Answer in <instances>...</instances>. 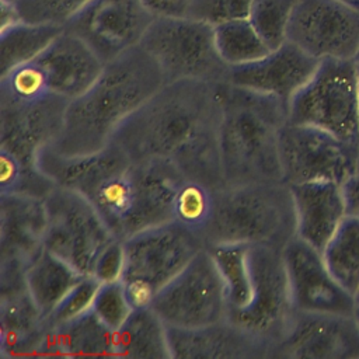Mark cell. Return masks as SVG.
<instances>
[{
  "label": "cell",
  "mask_w": 359,
  "mask_h": 359,
  "mask_svg": "<svg viewBox=\"0 0 359 359\" xmlns=\"http://www.w3.org/2000/svg\"><path fill=\"white\" fill-rule=\"evenodd\" d=\"M220 121V157L227 185L276 182L282 180L279 132L289 121V104L278 97L217 84Z\"/></svg>",
  "instance_id": "4"
},
{
  "label": "cell",
  "mask_w": 359,
  "mask_h": 359,
  "mask_svg": "<svg viewBox=\"0 0 359 359\" xmlns=\"http://www.w3.org/2000/svg\"><path fill=\"white\" fill-rule=\"evenodd\" d=\"M163 84L154 59L140 43L130 48L107 62L93 86L69 102L63 128L49 147L67 157L105 149L121 123Z\"/></svg>",
  "instance_id": "3"
},
{
  "label": "cell",
  "mask_w": 359,
  "mask_h": 359,
  "mask_svg": "<svg viewBox=\"0 0 359 359\" xmlns=\"http://www.w3.org/2000/svg\"><path fill=\"white\" fill-rule=\"evenodd\" d=\"M43 248L81 275H93L100 254L115 240L94 205L83 194L60 185L43 198Z\"/></svg>",
  "instance_id": "9"
},
{
  "label": "cell",
  "mask_w": 359,
  "mask_h": 359,
  "mask_svg": "<svg viewBox=\"0 0 359 359\" xmlns=\"http://www.w3.org/2000/svg\"><path fill=\"white\" fill-rule=\"evenodd\" d=\"M125 264V252H123V241L115 238L109 243L104 251L100 254L93 276L100 283L121 280Z\"/></svg>",
  "instance_id": "36"
},
{
  "label": "cell",
  "mask_w": 359,
  "mask_h": 359,
  "mask_svg": "<svg viewBox=\"0 0 359 359\" xmlns=\"http://www.w3.org/2000/svg\"><path fill=\"white\" fill-rule=\"evenodd\" d=\"M48 325L28 289L0 296V356H41Z\"/></svg>",
  "instance_id": "23"
},
{
  "label": "cell",
  "mask_w": 359,
  "mask_h": 359,
  "mask_svg": "<svg viewBox=\"0 0 359 359\" xmlns=\"http://www.w3.org/2000/svg\"><path fill=\"white\" fill-rule=\"evenodd\" d=\"M342 191L346 203V213L359 217V157L353 171L344 181Z\"/></svg>",
  "instance_id": "38"
},
{
  "label": "cell",
  "mask_w": 359,
  "mask_h": 359,
  "mask_svg": "<svg viewBox=\"0 0 359 359\" xmlns=\"http://www.w3.org/2000/svg\"><path fill=\"white\" fill-rule=\"evenodd\" d=\"M34 60L42 69L48 88L69 101L84 94L105 65L84 41L65 28Z\"/></svg>",
  "instance_id": "21"
},
{
  "label": "cell",
  "mask_w": 359,
  "mask_h": 359,
  "mask_svg": "<svg viewBox=\"0 0 359 359\" xmlns=\"http://www.w3.org/2000/svg\"><path fill=\"white\" fill-rule=\"evenodd\" d=\"M84 276L66 261L42 248L27 269L25 283L34 303L46 318Z\"/></svg>",
  "instance_id": "26"
},
{
  "label": "cell",
  "mask_w": 359,
  "mask_h": 359,
  "mask_svg": "<svg viewBox=\"0 0 359 359\" xmlns=\"http://www.w3.org/2000/svg\"><path fill=\"white\" fill-rule=\"evenodd\" d=\"M201 237L206 247L247 244L283 251L296 237L290 187L283 181L250 182L212 191Z\"/></svg>",
  "instance_id": "5"
},
{
  "label": "cell",
  "mask_w": 359,
  "mask_h": 359,
  "mask_svg": "<svg viewBox=\"0 0 359 359\" xmlns=\"http://www.w3.org/2000/svg\"><path fill=\"white\" fill-rule=\"evenodd\" d=\"M63 31L55 24L17 21L0 29V76L38 57Z\"/></svg>",
  "instance_id": "27"
},
{
  "label": "cell",
  "mask_w": 359,
  "mask_h": 359,
  "mask_svg": "<svg viewBox=\"0 0 359 359\" xmlns=\"http://www.w3.org/2000/svg\"><path fill=\"white\" fill-rule=\"evenodd\" d=\"M273 358H359V324L353 316L294 310Z\"/></svg>",
  "instance_id": "18"
},
{
  "label": "cell",
  "mask_w": 359,
  "mask_h": 359,
  "mask_svg": "<svg viewBox=\"0 0 359 359\" xmlns=\"http://www.w3.org/2000/svg\"><path fill=\"white\" fill-rule=\"evenodd\" d=\"M359 157V142L344 140L321 128L285 122L279 132V163L287 185L309 181H344Z\"/></svg>",
  "instance_id": "12"
},
{
  "label": "cell",
  "mask_w": 359,
  "mask_h": 359,
  "mask_svg": "<svg viewBox=\"0 0 359 359\" xmlns=\"http://www.w3.org/2000/svg\"><path fill=\"white\" fill-rule=\"evenodd\" d=\"M215 34L219 53L230 67L255 62L272 50L248 18L217 24Z\"/></svg>",
  "instance_id": "29"
},
{
  "label": "cell",
  "mask_w": 359,
  "mask_h": 359,
  "mask_svg": "<svg viewBox=\"0 0 359 359\" xmlns=\"http://www.w3.org/2000/svg\"><path fill=\"white\" fill-rule=\"evenodd\" d=\"M43 199L0 194V296L27 287L29 264L43 248Z\"/></svg>",
  "instance_id": "15"
},
{
  "label": "cell",
  "mask_w": 359,
  "mask_h": 359,
  "mask_svg": "<svg viewBox=\"0 0 359 359\" xmlns=\"http://www.w3.org/2000/svg\"><path fill=\"white\" fill-rule=\"evenodd\" d=\"M150 307L172 328L202 327L227 317L226 283L208 247L154 296Z\"/></svg>",
  "instance_id": "10"
},
{
  "label": "cell",
  "mask_w": 359,
  "mask_h": 359,
  "mask_svg": "<svg viewBox=\"0 0 359 359\" xmlns=\"http://www.w3.org/2000/svg\"><path fill=\"white\" fill-rule=\"evenodd\" d=\"M69 102L55 93L28 98L0 93V157L39 167L38 154L59 136Z\"/></svg>",
  "instance_id": "13"
},
{
  "label": "cell",
  "mask_w": 359,
  "mask_h": 359,
  "mask_svg": "<svg viewBox=\"0 0 359 359\" xmlns=\"http://www.w3.org/2000/svg\"><path fill=\"white\" fill-rule=\"evenodd\" d=\"M353 62H355V63H358V65H359V50H358V53H356V56H355V57H353Z\"/></svg>",
  "instance_id": "42"
},
{
  "label": "cell",
  "mask_w": 359,
  "mask_h": 359,
  "mask_svg": "<svg viewBox=\"0 0 359 359\" xmlns=\"http://www.w3.org/2000/svg\"><path fill=\"white\" fill-rule=\"evenodd\" d=\"M154 17H188L192 0H140Z\"/></svg>",
  "instance_id": "37"
},
{
  "label": "cell",
  "mask_w": 359,
  "mask_h": 359,
  "mask_svg": "<svg viewBox=\"0 0 359 359\" xmlns=\"http://www.w3.org/2000/svg\"><path fill=\"white\" fill-rule=\"evenodd\" d=\"M286 39L318 60H353L359 50V10L341 0H297Z\"/></svg>",
  "instance_id": "14"
},
{
  "label": "cell",
  "mask_w": 359,
  "mask_h": 359,
  "mask_svg": "<svg viewBox=\"0 0 359 359\" xmlns=\"http://www.w3.org/2000/svg\"><path fill=\"white\" fill-rule=\"evenodd\" d=\"M171 359H271V348L229 317L195 328L167 327Z\"/></svg>",
  "instance_id": "20"
},
{
  "label": "cell",
  "mask_w": 359,
  "mask_h": 359,
  "mask_svg": "<svg viewBox=\"0 0 359 359\" xmlns=\"http://www.w3.org/2000/svg\"><path fill=\"white\" fill-rule=\"evenodd\" d=\"M356 66H358V81H359V65L356 63Z\"/></svg>",
  "instance_id": "43"
},
{
  "label": "cell",
  "mask_w": 359,
  "mask_h": 359,
  "mask_svg": "<svg viewBox=\"0 0 359 359\" xmlns=\"http://www.w3.org/2000/svg\"><path fill=\"white\" fill-rule=\"evenodd\" d=\"M335 279L351 293L359 287V217L346 215L323 250Z\"/></svg>",
  "instance_id": "28"
},
{
  "label": "cell",
  "mask_w": 359,
  "mask_h": 359,
  "mask_svg": "<svg viewBox=\"0 0 359 359\" xmlns=\"http://www.w3.org/2000/svg\"><path fill=\"white\" fill-rule=\"evenodd\" d=\"M341 1H344V3H346V4L359 10V0H341Z\"/></svg>",
  "instance_id": "41"
},
{
  "label": "cell",
  "mask_w": 359,
  "mask_h": 359,
  "mask_svg": "<svg viewBox=\"0 0 359 359\" xmlns=\"http://www.w3.org/2000/svg\"><path fill=\"white\" fill-rule=\"evenodd\" d=\"M114 358L171 359L167 325L150 307H135L114 330Z\"/></svg>",
  "instance_id": "25"
},
{
  "label": "cell",
  "mask_w": 359,
  "mask_h": 359,
  "mask_svg": "<svg viewBox=\"0 0 359 359\" xmlns=\"http://www.w3.org/2000/svg\"><path fill=\"white\" fill-rule=\"evenodd\" d=\"M90 1L91 0H18L14 4L22 21L65 27V24Z\"/></svg>",
  "instance_id": "32"
},
{
  "label": "cell",
  "mask_w": 359,
  "mask_h": 359,
  "mask_svg": "<svg viewBox=\"0 0 359 359\" xmlns=\"http://www.w3.org/2000/svg\"><path fill=\"white\" fill-rule=\"evenodd\" d=\"M353 317L359 324V287L353 294Z\"/></svg>",
  "instance_id": "40"
},
{
  "label": "cell",
  "mask_w": 359,
  "mask_h": 359,
  "mask_svg": "<svg viewBox=\"0 0 359 359\" xmlns=\"http://www.w3.org/2000/svg\"><path fill=\"white\" fill-rule=\"evenodd\" d=\"M38 165L56 185L83 194L121 241L174 220L187 182L170 165L132 160L112 142L80 157L62 156L48 146L39 151Z\"/></svg>",
  "instance_id": "2"
},
{
  "label": "cell",
  "mask_w": 359,
  "mask_h": 359,
  "mask_svg": "<svg viewBox=\"0 0 359 359\" xmlns=\"http://www.w3.org/2000/svg\"><path fill=\"white\" fill-rule=\"evenodd\" d=\"M254 0H192L188 17L212 25L248 18Z\"/></svg>",
  "instance_id": "35"
},
{
  "label": "cell",
  "mask_w": 359,
  "mask_h": 359,
  "mask_svg": "<svg viewBox=\"0 0 359 359\" xmlns=\"http://www.w3.org/2000/svg\"><path fill=\"white\" fill-rule=\"evenodd\" d=\"M140 46L158 65L165 83H227L230 66L219 53L215 25L206 21L192 17H154Z\"/></svg>",
  "instance_id": "7"
},
{
  "label": "cell",
  "mask_w": 359,
  "mask_h": 359,
  "mask_svg": "<svg viewBox=\"0 0 359 359\" xmlns=\"http://www.w3.org/2000/svg\"><path fill=\"white\" fill-rule=\"evenodd\" d=\"M8 1H11V3H15V1H18V0H8Z\"/></svg>",
  "instance_id": "44"
},
{
  "label": "cell",
  "mask_w": 359,
  "mask_h": 359,
  "mask_svg": "<svg viewBox=\"0 0 359 359\" xmlns=\"http://www.w3.org/2000/svg\"><path fill=\"white\" fill-rule=\"evenodd\" d=\"M91 309L112 331L116 330L133 310L122 280L100 283Z\"/></svg>",
  "instance_id": "33"
},
{
  "label": "cell",
  "mask_w": 359,
  "mask_h": 359,
  "mask_svg": "<svg viewBox=\"0 0 359 359\" xmlns=\"http://www.w3.org/2000/svg\"><path fill=\"white\" fill-rule=\"evenodd\" d=\"M112 346L114 331L90 309L62 325L48 327L41 356H112Z\"/></svg>",
  "instance_id": "24"
},
{
  "label": "cell",
  "mask_w": 359,
  "mask_h": 359,
  "mask_svg": "<svg viewBox=\"0 0 359 359\" xmlns=\"http://www.w3.org/2000/svg\"><path fill=\"white\" fill-rule=\"evenodd\" d=\"M289 121L359 142V81L353 60L324 59L289 104Z\"/></svg>",
  "instance_id": "8"
},
{
  "label": "cell",
  "mask_w": 359,
  "mask_h": 359,
  "mask_svg": "<svg viewBox=\"0 0 359 359\" xmlns=\"http://www.w3.org/2000/svg\"><path fill=\"white\" fill-rule=\"evenodd\" d=\"M318 65V59L286 39L255 62L231 66L227 83L265 93L290 104L313 77Z\"/></svg>",
  "instance_id": "19"
},
{
  "label": "cell",
  "mask_w": 359,
  "mask_h": 359,
  "mask_svg": "<svg viewBox=\"0 0 359 359\" xmlns=\"http://www.w3.org/2000/svg\"><path fill=\"white\" fill-rule=\"evenodd\" d=\"M222 105L217 84H163L116 129L112 143L136 161L170 165L212 191L226 185L220 157Z\"/></svg>",
  "instance_id": "1"
},
{
  "label": "cell",
  "mask_w": 359,
  "mask_h": 359,
  "mask_svg": "<svg viewBox=\"0 0 359 359\" xmlns=\"http://www.w3.org/2000/svg\"><path fill=\"white\" fill-rule=\"evenodd\" d=\"M248 266L250 300L243 309L230 311L227 317L264 341L271 348L272 359L294 311L283 251L266 245H250Z\"/></svg>",
  "instance_id": "11"
},
{
  "label": "cell",
  "mask_w": 359,
  "mask_h": 359,
  "mask_svg": "<svg viewBox=\"0 0 359 359\" xmlns=\"http://www.w3.org/2000/svg\"><path fill=\"white\" fill-rule=\"evenodd\" d=\"M0 1H1V8H0V29H1L20 21L21 18L18 15V11L14 3L8 0H0Z\"/></svg>",
  "instance_id": "39"
},
{
  "label": "cell",
  "mask_w": 359,
  "mask_h": 359,
  "mask_svg": "<svg viewBox=\"0 0 359 359\" xmlns=\"http://www.w3.org/2000/svg\"><path fill=\"white\" fill-rule=\"evenodd\" d=\"M100 282L93 276H84L45 318L48 327L62 325L90 310Z\"/></svg>",
  "instance_id": "34"
},
{
  "label": "cell",
  "mask_w": 359,
  "mask_h": 359,
  "mask_svg": "<svg viewBox=\"0 0 359 359\" xmlns=\"http://www.w3.org/2000/svg\"><path fill=\"white\" fill-rule=\"evenodd\" d=\"M289 187L296 213V236L323 252L348 215L342 184L309 181Z\"/></svg>",
  "instance_id": "22"
},
{
  "label": "cell",
  "mask_w": 359,
  "mask_h": 359,
  "mask_svg": "<svg viewBox=\"0 0 359 359\" xmlns=\"http://www.w3.org/2000/svg\"><path fill=\"white\" fill-rule=\"evenodd\" d=\"M248 248L250 245L247 244H220L208 247L226 283L229 313L243 309L251 296Z\"/></svg>",
  "instance_id": "30"
},
{
  "label": "cell",
  "mask_w": 359,
  "mask_h": 359,
  "mask_svg": "<svg viewBox=\"0 0 359 359\" xmlns=\"http://www.w3.org/2000/svg\"><path fill=\"white\" fill-rule=\"evenodd\" d=\"M153 20L140 0H91L63 28L107 63L139 45Z\"/></svg>",
  "instance_id": "16"
},
{
  "label": "cell",
  "mask_w": 359,
  "mask_h": 359,
  "mask_svg": "<svg viewBox=\"0 0 359 359\" xmlns=\"http://www.w3.org/2000/svg\"><path fill=\"white\" fill-rule=\"evenodd\" d=\"M283 259L294 310L353 316V294L331 273L321 251L296 236L283 248Z\"/></svg>",
  "instance_id": "17"
},
{
  "label": "cell",
  "mask_w": 359,
  "mask_h": 359,
  "mask_svg": "<svg viewBox=\"0 0 359 359\" xmlns=\"http://www.w3.org/2000/svg\"><path fill=\"white\" fill-rule=\"evenodd\" d=\"M205 247L196 231L177 220L126 238L121 280L132 307L150 306L154 296Z\"/></svg>",
  "instance_id": "6"
},
{
  "label": "cell",
  "mask_w": 359,
  "mask_h": 359,
  "mask_svg": "<svg viewBox=\"0 0 359 359\" xmlns=\"http://www.w3.org/2000/svg\"><path fill=\"white\" fill-rule=\"evenodd\" d=\"M297 0H254L248 20L265 43L275 49L286 41V29Z\"/></svg>",
  "instance_id": "31"
}]
</instances>
